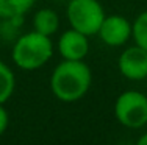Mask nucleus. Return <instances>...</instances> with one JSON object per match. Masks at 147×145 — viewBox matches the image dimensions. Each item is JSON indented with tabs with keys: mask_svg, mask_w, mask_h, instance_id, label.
Returning <instances> with one entry per match:
<instances>
[{
	"mask_svg": "<svg viewBox=\"0 0 147 145\" xmlns=\"http://www.w3.org/2000/svg\"><path fill=\"white\" fill-rule=\"evenodd\" d=\"M16 88V77L8 64L0 61V105L11 98Z\"/></svg>",
	"mask_w": 147,
	"mask_h": 145,
	"instance_id": "9d476101",
	"label": "nucleus"
},
{
	"mask_svg": "<svg viewBox=\"0 0 147 145\" xmlns=\"http://www.w3.org/2000/svg\"><path fill=\"white\" fill-rule=\"evenodd\" d=\"M92 74L85 61L63 59L50 75V89L59 102L74 103L88 94Z\"/></svg>",
	"mask_w": 147,
	"mask_h": 145,
	"instance_id": "f257e3e1",
	"label": "nucleus"
},
{
	"mask_svg": "<svg viewBox=\"0 0 147 145\" xmlns=\"http://www.w3.org/2000/svg\"><path fill=\"white\" fill-rule=\"evenodd\" d=\"M9 125V116H8V111L5 109V106L0 105V136L6 131Z\"/></svg>",
	"mask_w": 147,
	"mask_h": 145,
	"instance_id": "f8f14e48",
	"label": "nucleus"
},
{
	"mask_svg": "<svg viewBox=\"0 0 147 145\" xmlns=\"http://www.w3.org/2000/svg\"><path fill=\"white\" fill-rule=\"evenodd\" d=\"M114 116L125 128H142L147 123V95L133 89L124 91L114 102Z\"/></svg>",
	"mask_w": 147,
	"mask_h": 145,
	"instance_id": "20e7f679",
	"label": "nucleus"
},
{
	"mask_svg": "<svg viewBox=\"0 0 147 145\" xmlns=\"http://www.w3.org/2000/svg\"><path fill=\"white\" fill-rule=\"evenodd\" d=\"M89 36L77 31L74 28H69L61 33L57 48L63 59L67 61H83L89 51Z\"/></svg>",
	"mask_w": 147,
	"mask_h": 145,
	"instance_id": "0eeeda50",
	"label": "nucleus"
},
{
	"mask_svg": "<svg viewBox=\"0 0 147 145\" xmlns=\"http://www.w3.org/2000/svg\"><path fill=\"white\" fill-rule=\"evenodd\" d=\"M136 145H147V133H144L138 140H136Z\"/></svg>",
	"mask_w": 147,
	"mask_h": 145,
	"instance_id": "ddd939ff",
	"label": "nucleus"
},
{
	"mask_svg": "<svg viewBox=\"0 0 147 145\" xmlns=\"http://www.w3.org/2000/svg\"><path fill=\"white\" fill-rule=\"evenodd\" d=\"M71 28L94 36L99 33V28L105 19V9L99 0H71L66 8Z\"/></svg>",
	"mask_w": 147,
	"mask_h": 145,
	"instance_id": "7ed1b4c3",
	"label": "nucleus"
},
{
	"mask_svg": "<svg viewBox=\"0 0 147 145\" xmlns=\"http://www.w3.org/2000/svg\"><path fill=\"white\" fill-rule=\"evenodd\" d=\"M59 28V14L52 8H41L33 16V30L50 37Z\"/></svg>",
	"mask_w": 147,
	"mask_h": 145,
	"instance_id": "6e6552de",
	"label": "nucleus"
},
{
	"mask_svg": "<svg viewBox=\"0 0 147 145\" xmlns=\"http://www.w3.org/2000/svg\"><path fill=\"white\" fill-rule=\"evenodd\" d=\"M34 3L36 0H0V20L24 17Z\"/></svg>",
	"mask_w": 147,
	"mask_h": 145,
	"instance_id": "1a4fd4ad",
	"label": "nucleus"
},
{
	"mask_svg": "<svg viewBox=\"0 0 147 145\" xmlns=\"http://www.w3.org/2000/svg\"><path fill=\"white\" fill-rule=\"evenodd\" d=\"M117 69L121 75L131 81H142L147 78V50L139 45L125 48L117 58Z\"/></svg>",
	"mask_w": 147,
	"mask_h": 145,
	"instance_id": "39448f33",
	"label": "nucleus"
},
{
	"mask_svg": "<svg viewBox=\"0 0 147 145\" xmlns=\"http://www.w3.org/2000/svg\"><path fill=\"white\" fill-rule=\"evenodd\" d=\"M131 37L136 45L147 50V11H142L131 22Z\"/></svg>",
	"mask_w": 147,
	"mask_h": 145,
	"instance_id": "9b49d317",
	"label": "nucleus"
},
{
	"mask_svg": "<svg viewBox=\"0 0 147 145\" xmlns=\"http://www.w3.org/2000/svg\"><path fill=\"white\" fill-rule=\"evenodd\" d=\"M53 50L55 47L50 37L33 30L25 34H20L14 41L11 58L13 63L19 69L31 72L44 67L52 59Z\"/></svg>",
	"mask_w": 147,
	"mask_h": 145,
	"instance_id": "f03ea898",
	"label": "nucleus"
},
{
	"mask_svg": "<svg viewBox=\"0 0 147 145\" xmlns=\"http://www.w3.org/2000/svg\"><path fill=\"white\" fill-rule=\"evenodd\" d=\"M97 34L105 45L122 47L131 37V22L121 14H107Z\"/></svg>",
	"mask_w": 147,
	"mask_h": 145,
	"instance_id": "423d86ee",
	"label": "nucleus"
}]
</instances>
